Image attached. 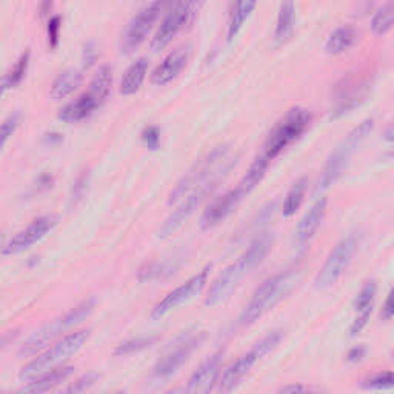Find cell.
<instances>
[{"mask_svg":"<svg viewBox=\"0 0 394 394\" xmlns=\"http://www.w3.org/2000/svg\"><path fill=\"white\" fill-rule=\"evenodd\" d=\"M74 371L73 367H56V368H51V370L43 371L40 374H37V376L31 378L30 382L23 386V391L25 393H47L54 390L57 385H60L62 382H65V380L71 376Z\"/></svg>","mask_w":394,"mask_h":394,"instance_id":"obj_20","label":"cell"},{"mask_svg":"<svg viewBox=\"0 0 394 394\" xmlns=\"http://www.w3.org/2000/svg\"><path fill=\"white\" fill-rule=\"evenodd\" d=\"M376 3V0H358V5H356V16H364L368 11L373 8V5Z\"/></svg>","mask_w":394,"mask_h":394,"instance_id":"obj_44","label":"cell"},{"mask_svg":"<svg viewBox=\"0 0 394 394\" xmlns=\"http://www.w3.org/2000/svg\"><path fill=\"white\" fill-rule=\"evenodd\" d=\"M374 128V120L373 119H365L359 126L348 132V136L339 143V147L336 148L332 156L328 157L325 168H323L322 177L319 181V185H317L316 192H325L327 188H329L333 183L339 179L344 173V170L347 168L349 157L354 154V151L360 147V143L365 141V139L370 136V132Z\"/></svg>","mask_w":394,"mask_h":394,"instance_id":"obj_7","label":"cell"},{"mask_svg":"<svg viewBox=\"0 0 394 394\" xmlns=\"http://www.w3.org/2000/svg\"><path fill=\"white\" fill-rule=\"evenodd\" d=\"M56 224H57V218L53 214L37 218L36 220L31 222L25 230L17 233L16 236L3 246L2 253L5 254V256H12V254H19L25 250H28L31 245H34L36 242H39L40 239L45 237L47 234L56 227Z\"/></svg>","mask_w":394,"mask_h":394,"instance_id":"obj_16","label":"cell"},{"mask_svg":"<svg viewBox=\"0 0 394 394\" xmlns=\"http://www.w3.org/2000/svg\"><path fill=\"white\" fill-rule=\"evenodd\" d=\"M282 332L281 329H275L265 336L264 339H260L256 345H254L250 351L244 354L242 358H239L234 364L227 368L225 373L222 374L219 380L218 390L222 393H228L236 389L248 373L251 371V368L257 364V362L265 358L266 354L271 353L275 349L279 342L282 340Z\"/></svg>","mask_w":394,"mask_h":394,"instance_id":"obj_8","label":"cell"},{"mask_svg":"<svg viewBox=\"0 0 394 394\" xmlns=\"http://www.w3.org/2000/svg\"><path fill=\"white\" fill-rule=\"evenodd\" d=\"M308 189V177H301V179L296 181V183L288 192L287 197H285L283 202V216L285 218H291L297 213V209L302 207L305 194H307Z\"/></svg>","mask_w":394,"mask_h":394,"instance_id":"obj_29","label":"cell"},{"mask_svg":"<svg viewBox=\"0 0 394 394\" xmlns=\"http://www.w3.org/2000/svg\"><path fill=\"white\" fill-rule=\"evenodd\" d=\"M148 73V60L145 57L137 59L135 63H131L126 69L122 80H120V94L122 96H132L136 94L143 84L145 78Z\"/></svg>","mask_w":394,"mask_h":394,"instance_id":"obj_22","label":"cell"},{"mask_svg":"<svg viewBox=\"0 0 394 394\" xmlns=\"http://www.w3.org/2000/svg\"><path fill=\"white\" fill-rule=\"evenodd\" d=\"M364 386L368 390H389L393 386V373L385 371L376 374V376L365 380Z\"/></svg>","mask_w":394,"mask_h":394,"instance_id":"obj_35","label":"cell"},{"mask_svg":"<svg viewBox=\"0 0 394 394\" xmlns=\"http://www.w3.org/2000/svg\"><path fill=\"white\" fill-rule=\"evenodd\" d=\"M192 57V45H182L171 51L165 59L159 63L151 74V84L163 86L173 82L181 74Z\"/></svg>","mask_w":394,"mask_h":394,"instance_id":"obj_17","label":"cell"},{"mask_svg":"<svg viewBox=\"0 0 394 394\" xmlns=\"http://www.w3.org/2000/svg\"><path fill=\"white\" fill-rule=\"evenodd\" d=\"M8 90V85H6V80H5V78H2L0 79V97L3 96V93Z\"/></svg>","mask_w":394,"mask_h":394,"instance_id":"obj_51","label":"cell"},{"mask_svg":"<svg viewBox=\"0 0 394 394\" xmlns=\"http://www.w3.org/2000/svg\"><path fill=\"white\" fill-rule=\"evenodd\" d=\"M356 40H358V31L351 25H344L329 34L325 43V51L332 56L342 54L351 48Z\"/></svg>","mask_w":394,"mask_h":394,"instance_id":"obj_26","label":"cell"},{"mask_svg":"<svg viewBox=\"0 0 394 394\" xmlns=\"http://www.w3.org/2000/svg\"><path fill=\"white\" fill-rule=\"evenodd\" d=\"M365 353H367L365 347H362V345L353 347L347 354V360L348 362H359L365 358Z\"/></svg>","mask_w":394,"mask_h":394,"instance_id":"obj_42","label":"cell"},{"mask_svg":"<svg viewBox=\"0 0 394 394\" xmlns=\"http://www.w3.org/2000/svg\"><path fill=\"white\" fill-rule=\"evenodd\" d=\"M371 313L373 311H364V313H359L358 316H356L351 327H349V336H351V338H356V336L360 334V332L365 328L368 321H370Z\"/></svg>","mask_w":394,"mask_h":394,"instance_id":"obj_40","label":"cell"},{"mask_svg":"<svg viewBox=\"0 0 394 394\" xmlns=\"http://www.w3.org/2000/svg\"><path fill=\"white\" fill-rule=\"evenodd\" d=\"M53 183H54L53 176L42 174L39 177V182H37V189H39V192H43V189H48V188L53 187Z\"/></svg>","mask_w":394,"mask_h":394,"instance_id":"obj_47","label":"cell"},{"mask_svg":"<svg viewBox=\"0 0 394 394\" xmlns=\"http://www.w3.org/2000/svg\"><path fill=\"white\" fill-rule=\"evenodd\" d=\"M88 185H90V171H82L71 189V200L74 203L85 196L88 192Z\"/></svg>","mask_w":394,"mask_h":394,"instance_id":"obj_37","label":"cell"},{"mask_svg":"<svg viewBox=\"0 0 394 394\" xmlns=\"http://www.w3.org/2000/svg\"><path fill=\"white\" fill-rule=\"evenodd\" d=\"M248 194H250V192H248L242 183H239L234 189H230V192L225 193L224 196L214 199L202 214L200 218L202 230H209V228L220 224L222 220H225L228 216L239 207V203L242 202Z\"/></svg>","mask_w":394,"mask_h":394,"instance_id":"obj_15","label":"cell"},{"mask_svg":"<svg viewBox=\"0 0 394 394\" xmlns=\"http://www.w3.org/2000/svg\"><path fill=\"white\" fill-rule=\"evenodd\" d=\"M51 10V0H43L42 6H40V14L42 16H47Z\"/></svg>","mask_w":394,"mask_h":394,"instance_id":"obj_49","label":"cell"},{"mask_svg":"<svg viewBox=\"0 0 394 394\" xmlns=\"http://www.w3.org/2000/svg\"><path fill=\"white\" fill-rule=\"evenodd\" d=\"M179 268V264H176V260H163V262H151L143 265L139 270V281L141 282H152L157 279H163L167 276H171L176 270Z\"/></svg>","mask_w":394,"mask_h":394,"instance_id":"obj_28","label":"cell"},{"mask_svg":"<svg viewBox=\"0 0 394 394\" xmlns=\"http://www.w3.org/2000/svg\"><path fill=\"white\" fill-rule=\"evenodd\" d=\"M60 28H62V19L59 16H53L48 21L47 34H48V45L51 49H56L60 40Z\"/></svg>","mask_w":394,"mask_h":394,"instance_id":"obj_36","label":"cell"},{"mask_svg":"<svg viewBox=\"0 0 394 394\" xmlns=\"http://www.w3.org/2000/svg\"><path fill=\"white\" fill-rule=\"evenodd\" d=\"M228 145H220V147L214 148L209 154L199 161V163H196L194 167L188 171V173L182 177V179L177 182L176 188L170 194V205L179 202L182 197H185L188 193H192L193 189L199 188L205 183L219 179L222 174H225L228 170H230L234 162L231 161L225 165L228 161Z\"/></svg>","mask_w":394,"mask_h":394,"instance_id":"obj_3","label":"cell"},{"mask_svg":"<svg viewBox=\"0 0 394 394\" xmlns=\"http://www.w3.org/2000/svg\"><path fill=\"white\" fill-rule=\"evenodd\" d=\"M257 5V0H234L233 8L228 19V40L233 42L234 37L239 34V31L246 22V19L251 16Z\"/></svg>","mask_w":394,"mask_h":394,"instance_id":"obj_25","label":"cell"},{"mask_svg":"<svg viewBox=\"0 0 394 394\" xmlns=\"http://www.w3.org/2000/svg\"><path fill=\"white\" fill-rule=\"evenodd\" d=\"M307 391H310V389L305 385H287L281 389V393H307Z\"/></svg>","mask_w":394,"mask_h":394,"instance_id":"obj_48","label":"cell"},{"mask_svg":"<svg viewBox=\"0 0 394 394\" xmlns=\"http://www.w3.org/2000/svg\"><path fill=\"white\" fill-rule=\"evenodd\" d=\"M82 79H84V76H82V73L78 71V69L73 68L65 69V71L57 76L53 82V85H51L49 90L51 99L62 100L68 96H71V94L80 86Z\"/></svg>","mask_w":394,"mask_h":394,"instance_id":"obj_24","label":"cell"},{"mask_svg":"<svg viewBox=\"0 0 394 394\" xmlns=\"http://www.w3.org/2000/svg\"><path fill=\"white\" fill-rule=\"evenodd\" d=\"M113 88V69L110 67H102L97 74L94 76L93 82L88 88V93L97 100V104L102 106L105 104V100L108 99Z\"/></svg>","mask_w":394,"mask_h":394,"instance_id":"obj_27","label":"cell"},{"mask_svg":"<svg viewBox=\"0 0 394 394\" xmlns=\"http://www.w3.org/2000/svg\"><path fill=\"white\" fill-rule=\"evenodd\" d=\"M359 246V234L351 233L344 237L340 242L336 245L332 253H329L328 259L319 271V275L316 276L314 285L317 290H327L333 287L334 283H338L339 279L344 276L348 265L351 264L356 251Z\"/></svg>","mask_w":394,"mask_h":394,"instance_id":"obj_10","label":"cell"},{"mask_svg":"<svg viewBox=\"0 0 394 394\" xmlns=\"http://www.w3.org/2000/svg\"><path fill=\"white\" fill-rule=\"evenodd\" d=\"M296 282V270H287L266 279L260 287L254 291L250 303L246 305L237 323L240 327H250L257 322L265 313L282 301L290 293Z\"/></svg>","mask_w":394,"mask_h":394,"instance_id":"obj_2","label":"cell"},{"mask_svg":"<svg viewBox=\"0 0 394 394\" xmlns=\"http://www.w3.org/2000/svg\"><path fill=\"white\" fill-rule=\"evenodd\" d=\"M327 203H328L327 197L321 196L319 199L313 203V207L308 209V213L303 216L301 222H299L294 233V240L299 248H303L307 245L310 240L314 237L316 231L319 230L322 220L325 218Z\"/></svg>","mask_w":394,"mask_h":394,"instance_id":"obj_19","label":"cell"},{"mask_svg":"<svg viewBox=\"0 0 394 394\" xmlns=\"http://www.w3.org/2000/svg\"><path fill=\"white\" fill-rule=\"evenodd\" d=\"M218 181L219 179L211 181V182L205 183V185L193 189L192 194H189L187 199L181 203L179 208L174 209V211L170 214V218L165 220L161 231H159V237L168 239L173 236V234L179 230V228L185 224L189 218H192L196 209L199 208L209 196H211L216 187H218Z\"/></svg>","mask_w":394,"mask_h":394,"instance_id":"obj_12","label":"cell"},{"mask_svg":"<svg viewBox=\"0 0 394 394\" xmlns=\"http://www.w3.org/2000/svg\"><path fill=\"white\" fill-rule=\"evenodd\" d=\"M99 379V376L96 373H90V374H85L84 378H80L79 380H76V382L68 386L67 393H84L88 389H91V386L96 384V380Z\"/></svg>","mask_w":394,"mask_h":394,"instance_id":"obj_39","label":"cell"},{"mask_svg":"<svg viewBox=\"0 0 394 394\" xmlns=\"http://www.w3.org/2000/svg\"><path fill=\"white\" fill-rule=\"evenodd\" d=\"M142 141L148 150H159V147H161V131H159L157 126H148L142 132Z\"/></svg>","mask_w":394,"mask_h":394,"instance_id":"obj_38","label":"cell"},{"mask_svg":"<svg viewBox=\"0 0 394 394\" xmlns=\"http://www.w3.org/2000/svg\"><path fill=\"white\" fill-rule=\"evenodd\" d=\"M393 314H394V310H393V293L390 291L389 296H386V299H385V302H384V307H382V319L384 321H391Z\"/></svg>","mask_w":394,"mask_h":394,"instance_id":"obj_43","label":"cell"},{"mask_svg":"<svg viewBox=\"0 0 394 394\" xmlns=\"http://www.w3.org/2000/svg\"><path fill=\"white\" fill-rule=\"evenodd\" d=\"M209 270H211V266H207V268H203L200 273H197L193 277H189L185 283L181 285V287H177L176 290L165 296L162 301L152 308L151 311L152 319H161L162 316L170 313V311L176 310L177 307H181V305L192 301V299L196 297L197 294H200L208 282Z\"/></svg>","mask_w":394,"mask_h":394,"instance_id":"obj_13","label":"cell"},{"mask_svg":"<svg viewBox=\"0 0 394 394\" xmlns=\"http://www.w3.org/2000/svg\"><path fill=\"white\" fill-rule=\"evenodd\" d=\"M30 57H31L30 51H25V53L19 57V60L14 63V67L10 69V73L5 76L8 90H11V88H16L22 84V80L25 79V76H27L28 67H30Z\"/></svg>","mask_w":394,"mask_h":394,"instance_id":"obj_31","label":"cell"},{"mask_svg":"<svg viewBox=\"0 0 394 394\" xmlns=\"http://www.w3.org/2000/svg\"><path fill=\"white\" fill-rule=\"evenodd\" d=\"M97 108H100L97 100L86 91L80 97L63 106L59 111V119L65 124H79L90 117Z\"/></svg>","mask_w":394,"mask_h":394,"instance_id":"obj_21","label":"cell"},{"mask_svg":"<svg viewBox=\"0 0 394 394\" xmlns=\"http://www.w3.org/2000/svg\"><path fill=\"white\" fill-rule=\"evenodd\" d=\"M97 60V48L94 42H88L84 48V65L86 68H91Z\"/></svg>","mask_w":394,"mask_h":394,"instance_id":"obj_41","label":"cell"},{"mask_svg":"<svg viewBox=\"0 0 394 394\" xmlns=\"http://www.w3.org/2000/svg\"><path fill=\"white\" fill-rule=\"evenodd\" d=\"M19 124H21V113H12L0 124V151L5 147V143L10 141V137L14 135Z\"/></svg>","mask_w":394,"mask_h":394,"instance_id":"obj_34","label":"cell"},{"mask_svg":"<svg viewBox=\"0 0 394 394\" xmlns=\"http://www.w3.org/2000/svg\"><path fill=\"white\" fill-rule=\"evenodd\" d=\"M294 0H283L277 14L275 40L277 45L287 43L294 34Z\"/></svg>","mask_w":394,"mask_h":394,"instance_id":"obj_23","label":"cell"},{"mask_svg":"<svg viewBox=\"0 0 394 394\" xmlns=\"http://www.w3.org/2000/svg\"><path fill=\"white\" fill-rule=\"evenodd\" d=\"M376 293H378V283L374 281H368L359 291L358 297L354 299L356 313L359 314V313H364V311H373Z\"/></svg>","mask_w":394,"mask_h":394,"instance_id":"obj_32","label":"cell"},{"mask_svg":"<svg viewBox=\"0 0 394 394\" xmlns=\"http://www.w3.org/2000/svg\"><path fill=\"white\" fill-rule=\"evenodd\" d=\"M222 356H224V351H216L197 368L188 380V393H209L214 389L220 374Z\"/></svg>","mask_w":394,"mask_h":394,"instance_id":"obj_18","label":"cell"},{"mask_svg":"<svg viewBox=\"0 0 394 394\" xmlns=\"http://www.w3.org/2000/svg\"><path fill=\"white\" fill-rule=\"evenodd\" d=\"M63 142V136L59 135V132H47L45 136H43V143L49 145V147H56V145H59Z\"/></svg>","mask_w":394,"mask_h":394,"instance_id":"obj_45","label":"cell"},{"mask_svg":"<svg viewBox=\"0 0 394 394\" xmlns=\"http://www.w3.org/2000/svg\"><path fill=\"white\" fill-rule=\"evenodd\" d=\"M176 0H152L150 5L145 6L137 14L131 19L126 27L125 33L120 40V51L124 54H130L139 48L147 39L150 31L154 27L157 19L163 11H167Z\"/></svg>","mask_w":394,"mask_h":394,"instance_id":"obj_9","label":"cell"},{"mask_svg":"<svg viewBox=\"0 0 394 394\" xmlns=\"http://www.w3.org/2000/svg\"><path fill=\"white\" fill-rule=\"evenodd\" d=\"M273 244H275V236H273V233H262L260 236L254 239L242 256H240L233 265L228 266V268L213 282L211 288H209L205 297V305L213 307V305L225 301V299L237 288V285L248 273L256 268V266L266 257V254H268L273 248Z\"/></svg>","mask_w":394,"mask_h":394,"instance_id":"obj_1","label":"cell"},{"mask_svg":"<svg viewBox=\"0 0 394 394\" xmlns=\"http://www.w3.org/2000/svg\"><path fill=\"white\" fill-rule=\"evenodd\" d=\"M205 338H207L205 333H197L189 336L188 339L179 342L174 349H171L170 353L165 354L154 365V368H152V376L157 379L173 376V374L189 359V356L202 345V342L205 340Z\"/></svg>","mask_w":394,"mask_h":394,"instance_id":"obj_14","label":"cell"},{"mask_svg":"<svg viewBox=\"0 0 394 394\" xmlns=\"http://www.w3.org/2000/svg\"><path fill=\"white\" fill-rule=\"evenodd\" d=\"M154 340H156L154 336H151V338H137V339L126 340L122 345H119L116 348V356H128L132 353L142 351V349L148 348L154 344Z\"/></svg>","mask_w":394,"mask_h":394,"instance_id":"obj_33","label":"cell"},{"mask_svg":"<svg viewBox=\"0 0 394 394\" xmlns=\"http://www.w3.org/2000/svg\"><path fill=\"white\" fill-rule=\"evenodd\" d=\"M90 329H79V332L67 334L65 338L56 342L54 347H51L45 353H42L33 360H30L28 364L22 368L21 378L31 379L37 376V374L51 370V368L62 367L67 360L74 358V356L80 351L88 338H90Z\"/></svg>","mask_w":394,"mask_h":394,"instance_id":"obj_6","label":"cell"},{"mask_svg":"<svg viewBox=\"0 0 394 394\" xmlns=\"http://www.w3.org/2000/svg\"><path fill=\"white\" fill-rule=\"evenodd\" d=\"M311 124V114L308 110L301 106H294L279 120L275 128L270 132L264 143L262 154L266 161L271 162L282 151L287 150L291 143H294Z\"/></svg>","mask_w":394,"mask_h":394,"instance_id":"obj_4","label":"cell"},{"mask_svg":"<svg viewBox=\"0 0 394 394\" xmlns=\"http://www.w3.org/2000/svg\"><path fill=\"white\" fill-rule=\"evenodd\" d=\"M393 22H394V10H393V2L390 0V2H386L382 8L374 14L371 21L373 33L378 36L386 34L393 28Z\"/></svg>","mask_w":394,"mask_h":394,"instance_id":"obj_30","label":"cell"},{"mask_svg":"<svg viewBox=\"0 0 394 394\" xmlns=\"http://www.w3.org/2000/svg\"><path fill=\"white\" fill-rule=\"evenodd\" d=\"M17 336H19V329H16V332H8L3 336H0V349L6 348L11 344V342H14L17 339Z\"/></svg>","mask_w":394,"mask_h":394,"instance_id":"obj_46","label":"cell"},{"mask_svg":"<svg viewBox=\"0 0 394 394\" xmlns=\"http://www.w3.org/2000/svg\"><path fill=\"white\" fill-rule=\"evenodd\" d=\"M94 307H96L94 299H88V301L82 302L71 311H68L65 316H62L60 319H56L54 322L48 323V325L42 327L40 329H37V332L22 345L19 353H21V356H27V358L36 356L37 353L42 351L43 348H47L49 344H53L56 339H59L69 328H73L76 325H79L80 322H84L86 317L93 313Z\"/></svg>","mask_w":394,"mask_h":394,"instance_id":"obj_5","label":"cell"},{"mask_svg":"<svg viewBox=\"0 0 394 394\" xmlns=\"http://www.w3.org/2000/svg\"><path fill=\"white\" fill-rule=\"evenodd\" d=\"M205 2H207V0H193V12H194V16H196L197 10H200L202 5L205 3Z\"/></svg>","mask_w":394,"mask_h":394,"instance_id":"obj_50","label":"cell"},{"mask_svg":"<svg viewBox=\"0 0 394 394\" xmlns=\"http://www.w3.org/2000/svg\"><path fill=\"white\" fill-rule=\"evenodd\" d=\"M194 17L193 0H176L167 10V16L151 40V49L157 53L167 48L177 33Z\"/></svg>","mask_w":394,"mask_h":394,"instance_id":"obj_11","label":"cell"}]
</instances>
